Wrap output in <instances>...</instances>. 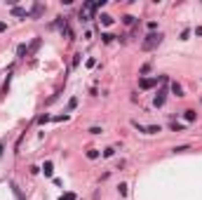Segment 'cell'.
Here are the masks:
<instances>
[{
    "label": "cell",
    "mask_w": 202,
    "mask_h": 200,
    "mask_svg": "<svg viewBox=\"0 0 202 200\" xmlns=\"http://www.w3.org/2000/svg\"><path fill=\"white\" fill-rule=\"evenodd\" d=\"M101 24H103V26H111V24H113V16H108V14H101Z\"/></svg>",
    "instance_id": "obj_7"
},
{
    "label": "cell",
    "mask_w": 202,
    "mask_h": 200,
    "mask_svg": "<svg viewBox=\"0 0 202 200\" xmlns=\"http://www.w3.org/2000/svg\"><path fill=\"white\" fill-rule=\"evenodd\" d=\"M143 132L146 134H157V132H162V127L160 125H148V127H143Z\"/></svg>",
    "instance_id": "obj_4"
},
{
    "label": "cell",
    "mask_w": 202,
    "mask_h": 200,
    "mask_svg": "<svg viewBox=\"0 0 202 200\" xmlns=\"http://www.w3.org/2000/svg\"><path fill=\"white\" fill-rule=\"evenodd\" d=\"M164 99H167V89H160V92L155 94V101H153V104H155V106L160 108V106L164 104Z\"/></svg>",
    "instance_id": "obj_3"
},
{
    "label": "cell",
    "mask_w": 202,
    "mask_h": 200,
    "mask_svg": "<svg viewBox=\"0 0 202 200\" xmlns=\"http://www.w3.org/2000/svg\"><path fill=\"white\" fill-rule=\"evenodd\" d=\"M87 158H89V160H97V158H99V151H94V148L87 151Z\"/></svg>",
    "instance_id": "obj_11"
},
{
    "label": "cell",
    "mask_w": 202,
    "mask_h": 200,
    "mask_svg": "<svg viewBox=\"0 0 202 200\" xmlns=\"http://www.w3.org/2000/svg\"><path fill=\"white\" fill-rule=\"evenodd\" d=\"M40 14H42V5L38 3V5H35V7H33V16H40Z\"/></svg>",
    "instance_id": "obj_10"
},
{
    "label": "cell",
    "mask_w": 202,
    "mask_h": 200,
    "mask_svg": "<svg viewBox=\"0 0 202 200\" xmlns=\"http://www.w3.org/2000/svg\"><path fill=\"white\" fill-rule=\"evenodd\" d=\"M26 52H28V49H26V45H19V47H16V54H19V57H24Z\"/></svg>",
    "instance_id": "obj_12"
},
{
    "label": "cell",
    "mask_w": 202,
    "mask_h": 200,
    "mask_svg": "<svg viewBox=\"0 0 202 200\" xmlns=\"http://www.w3.org/2000/svg\"><path fill=\"white\" fill-rule=\"evenodd\" d=\"M75 106H78V99H75V97H73V99L68 101V111H73V108H75Z\"/></svg>",
    "instance_id": "obj_14"
},
{
    "label": "cell",
    "mask_w": 202,
    "mask_h": 200,
    "mask_svg": "<svg viewBox=\"0 0 202 200\" xmlns=\"http://www.w3.org/2000/svg\"><path fill=\"white\" fill-rule=\"evenodd\" d=\"M172 130H174V132H183V125H181V122H172Z\"/></svg>",
    "instance_id": "obj_13"
},
{
    "label": "cell",
    "mask_w": 202,
    "mask_h": 200,
    "mask_svg": "<svg viewBox=\"0 0 202 200\" xmlns=\"http://www.w3.org/2000/svg\"><path fill=\"white\" fill-rule=\"evenodd\" d=\"M42 172H45L47 177H52V172H54V170H52V162H45V167H42Z\"/></svg>",
    "instance_id": "obj_9"
},
{
    "label": "cell",
    "mask_w": 202,
    "mask_h": 200,
    "mask_svg": "<svg viewBox=\"0 0 202 200\" xmlns=\"http://www.w3.org/2000/svg\"><path fill=\"white\" fill-rule=\"evenodd\" d=\"M61 200H75V195H73V193H66V195H64Z\"/></svg>",
    "instance_id": "obj_17"
},
{
    "label": "cell",
    "mask_w": 202,
    "mask_h": 200,
    "mask_svg": "<svg viewBox=\"0 0 202 200\" xmlns=\"http://www.w3.org/2000/svg\"><path fill=\"white\" fill-rule=\"evenodd\" d=\"M160 80H164V76H157V78H143V80L139 82V87H141V89H151V87H155Z\"/></svg>",
    "instance_id": "obj_2"
},
{
    "label": "cell",
    "mask_w": 202,
    "mask_h": 200,
    "mask_svg": "<svg viewBox=\"0 0 202 200\" xmlns=\"http://www.w3.org/2000/svg\"><path fill=\"white\" fill-rule=\"evenodd\" d=\"M195 35H202V26H197V28H195Z\"/></svg>",
    "instance_id": "obj_18"
},
{
    "label": "cell",
    "mask_w": 202,
    "mask_h": 200,
    "mask_svg": "<svg viewBox=\"0 0 202 200\" xmlns=\"http://www.w3.org/2000/svg\"><path fill=\"white\" fill-rule=\"evenodd\" d=\"M160 43H162V33H148V35H146V40L141 43V47L148 52V49H155Z\"/></svg>",
    "instance_id": "obj_1"
},
{
    "label": "cell",
    "mask_w": 202,
    "mask_h": 200,
    "mask_svg": "<svg viewBox=\"0 0 202 200\" xmlns=\"http://www.w3.org/2000/svg\"><path fill=\"white\" fill-rule=\"evenodd\" d=\"M101 38H103V43H111V40H113V35H111V33H103Z\"/></svg>",
    "instance_id": "obj_16"
},
{
    "label": "cell",
    "mask_w": 202,
    "mask_h": 200,
    "mask_svg": "<svg viewBox=\"0 0 202 200\" xmlns=\"http://www.w3.org/2000/svg\"><path fill=\"white\" fill-rule=\"evenodd\" d=\"M12 12H14V16H26V14H28V12H26V10H21V7H14Z\"/></svg>",
    "instance_id": "obj_8"
},
{
    "label": "cell",
    "mask_w": 202,
    "mask_h": 200,
    "mask_svg": "<svg viewBox=\"0 0 202 200\" xmlns=\"http://www.w3.org/2000/svg\"><path fill=\"white\" fill-rule=\"evenodd\" d=\"M172 92H174L176 97H186V94H183V87H181L179 82H172Z\"/></svg>",
    "instance_id": "obj_5"
},
{
    "label": "cell",
    "mask_w": 202,
    "mask_h": 200,
    "mask_svg": "<svg viewBox=\"0 0 202 200\" xmlns=\"http://www.w3.org/2000/svg\"><path fill=\"white\" fill-rule=\"evenodd\" d=\"M38 47H40V40H33V45H31V49H28V52L33 54V52H35V49H38Z\"/></svg>",
    "instance_id": "obj_15"
},
{
    "label": "cell",
    "mask_w": 202,
    "mask_h": 200,
    "mask_svg": "<svg viewBox=\"0 0 202 200\" xmlns=\"http://www.w3.org/2000/svg\"><path fill=\"white\" fill-rule=\"evenodd\" d=\"M183 118H186L188 122H193V120H195V111H190V108H188V111H183Z\"/></svg>",
    "instance_id": "obj_6"
}]
</instances>
